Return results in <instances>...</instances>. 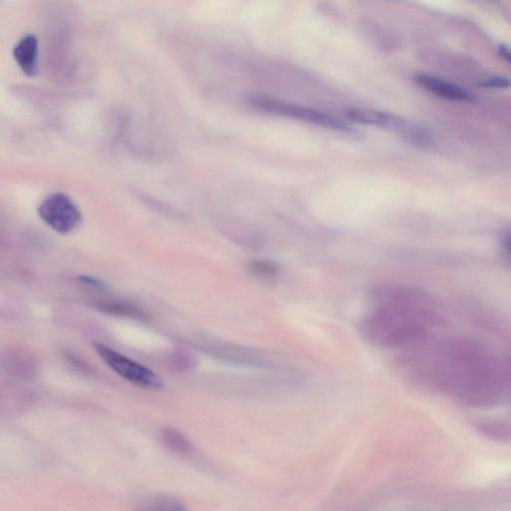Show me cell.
Masks as SVG:
<instances>
[{
  "label": "cell",
  "instance_id": "obj_7",
  "mask_svg": "<svg viewBox=\"0 0 511 511\" xmlns=\"http://www.w3.org/2000/svg\"><path fill=\"white\" fill-rule=\"evenodd\" d=\"M208 345L211 352L221 359L244 366L265 369H280L279 367H282L281 362L271 354L255 348L224 342H212Z\"/></svg>",
  "mask_w": 511,
  "mask_h": 511
},
{
  "label": "cell",
  "instance_id": "obj_16",
  "mask_svg": "<svg viewBox=\"0 0 511 511\" xmlns=\"http://www.w3.org/2000/svg\"><path fill=\"white\" fill-rule=\"evenodd\" d=\"M501 245H503V250L505 251L506 254L510 255L511 257V231L506 232L503 235V240H501Z\"/></svg>",
  "mask_w": 511,
  "mask_h": 511
},
{
  "label": "cell",
  "instance_id": "obj_2",
  "mask_svg": "<svg viewBox=\"0 0 511 511\" xmlns=\"http://www.w3.org/2000/svg\"><path fill=\"white\" fill-rule=\"evenodd\" d=\"M440 321L427 304L400 297L374 309L360 328L364 339L377 347L406 350L427 342Z\"/></svg>",
  "mask_w": 511,
  "mask_h": 511
},
{
  "label": "cell",
  "instance_id": "obj_9",
  "mask_svg": "<svg viewBox=\"0 0 511 511\" xmlns=\"http://www.w3.org/2000/svg\"><path fill=\"white\" fill-rule=\"evenodd\" d=\"M415 81L423 89L430 93L449 99L452 101H473V96L471 92L462 88L459 85L452 84L442 78L432 76V75L420 74L415 77Z\"/></svg>",
  "mask_w": 511,
  "mask_h": 511
},
{
  "label": "cell",
  "instance_id": "obj_3",
  "mask_svg": "<svg viewBox=\"0 0 511 511\" xmlns=\"http://www.w3.org/2000/svg\"><path fill=\"white\" fill-rule=\"evenodd\" d=\"M251 103L258 110L272 114V115L288 117V118L322 126V127L331 129V130L340 131V132L352 133L354 131V129L348 125L345 121L326 113V112L310 108V107L287 103V102L277 101V99L267 96L254 97L251 99Z\"/></svg>",
  "mask_w": 511,
  "mask_h": 511
},
{
  "label": "cell",
  "instance_id": "obj_17",
  "mask_svg": "<svg viewBox=\"0 0 511 511\" xmlns=\"http://www.w3.org/2000/svg\"><path fill=\"white\" fill-rule=\"evenodd\" d=\"M80 281L84 282V284L88 285V286L94 287V288H102L104 287L103 283H101L98 280L88 278V277H81L79 278Z\"/></svg>",
  "mask_w": 511,
  "mask_h": 511
},
{
  "label": "cell",
  "instance_id": "obj_6",
  "mask_svg": "<svg viewBox=\"0 0 511 511\" xmlns=\"http://www.w3.org/2000/svg\"><path fill=\"white\" fill-rule=\"evenodd\" d=\"M39 216L46 225L56 232H71L81 221L80 211L67 195L57 193L50 195L41 203Z\"/></svg>",
  "mask_w": 511,
  "mask_h": 511
},
{
  "label": "cell",
  "instance_id": "obj_12",
  "mask_svg": "<svg viewBox=\"0 0 511 511\" xmlns=\"http://www.w3.org/2000/svg\"><path fill=\"white\" fill-rule=\"evenodd\" d=\"M160 437L163 444L174 454L187 456L193 452L194 447L192 442L176 428L170 427L163 428Z\"/></svg>",
  "mask_w": 511,
  "mask_h": 511
},
{
  "label": "cell",
  "instance_id": "obj_10",
  "mask_svg": "<svg viewBox=\"0 0 511 511\" xmlns=\"http://www.w3.org/2000/svg\"><path fill=\"white\" fill-rule=\"evenodd\" d=\"M13 57L24 74L33 77L38 72V40L33 34L24 36L13 50Z\"/></svg>",
  "mask_w": 511,
  "mask_h": 511
},
{
  "label": "cell",
  "instance_id": "obj_13",
  "mask_svg": "<svg viewBox=\"0 0 511 511\" xmlns=\"http://www.w3.org/2000/svg\"><path fill=\"white\" fill-rule=\"evenodd\" d=\"M140 510H187L184 503L172 496H155L148 498L141 503Z\"/></svg>",
  "mask_w": 511,
  "mask_h": 511
},
{
  "label": "cell",
  "instance_id": "obj_5",
  "mask_svg": "<svg viewBox=\"0 0 511 511\" xmlns=\"http://www.w3.org/2000/svg\"><path fill=\"white\" fill-rule=\"evenodd\" d=\"M347 116L352 122L386 129L398 134L415 144L425 145L430 141L427 131L420 126L410 123L403 117L388 112L354 108L347 111Z\"/></svg>",
  "mask_w": 511,
  "mask_h": 511
},
{
  "label": "cell",
  "instance_id": "obj_4",
  "mask_svg": "<svg viewBox=\"0 0 511 511\" xmlns=\"http://www.w3.org/2000/svg\"><path fill=\"white\" fill-rule=\"evenodd\" d=\"M92 345L102 361L105 362L112 371L115 372L119 377L126 379L129 383L151 391H161L164 389V379L148 367L132 361L122 354H119L103 343L93 342Z\"/></svg>",
  "mask_w": 511,
  "mask_h": 511
},
{
  "label": "cell",
  "instance_id": "obj_15",
  "mask_svg": "<svg viewBox=\"0 0 511 511\" xmlns=\"http://www.w3.org/2000/svg\"><path fill=\"white\" fill-rule=\"evenodd\" d=\"M481 86L484 88H508L511 86V81L505 77L495 76L484 80Z\"/></svg>",
  "mask_w": 511,
  "mask_h": 511
},
{
  "label": "cell",
  "instance_id": "obj_1",
  "mask_svg": "<svg viewBox=\"0 0 511 511\" xmlns=\"http://www.w3.org/2000/svg\"><path fill=\"white\" fill-rule=\"evenodd\" d=\"M403 367L418 384L449 394L469 406H488L511 386L510 364L503 366L481 345L467 340L406 350Z\"/></svg>",
  "mask_w": 511,
  "mask_h": 511
},
{
  "label": "cell",
  "instance_id": "obj_18",
  "mask_svg": "<svg viewBox=\"0 0 511 511\" xmlns=\"http://www.w3.org/2000/svg\"><path fill=\"white\" fill-rule=\"evenodd\" d=\"M500 53L505 60L511 63V50L510 47L505 45H501L500 47Z\"/></svg>",
  "mask_w": 511,
  "mask_h": 511
},
{
  "label": "cell",
  "instance_id": "obj_14",
  "mask_svg": "<svg viewBox=\"0 0 511 511\" xmlns=\"http://www.w3.org/2000/svg\"><path fill=\"white\" fill-rule=\"evenodd\" d=\"M251 270L257 275H261L264 277L272 276L278 272V268L276 265L267 262H256L251 265Z\"/></svg>",
  "mask_w": 511,
  "mask_h": 511
},
{
  "label": "cell",
  "instance_id": "obj_8",
  "mask_svg": "<svg viewBox=\"0 0 511 511\" xmlns=\"http://www.w3.org/2000/svg\"><path fill=\"white\" fill-rule=\"evenodd\" d=\"M2 367L12 378L29 381L38 372V364L31 352L14 348L7 350L2 357Z\"/></svg>",
  "mask_w": 511,
  "mask_h": 511
},
{
  "label": "cell",
  "instance_id": "obj_11",
  "mask_svg": "<svg viewBox=\"0 0 511 511\" xmlns=\"http://www.w3.org/2000/svg\"><path fill=\"white\" fill-rule=\"evenodd\" d=\"M95 306L102 313L116 316V317L135 318V320L141 321L147 318V316L140 308L133 304L126 303V302L99 301L95 304Z\"/></svg>",
  "mask_w": 511,
  "mask_h": 511
}]
</instances>
